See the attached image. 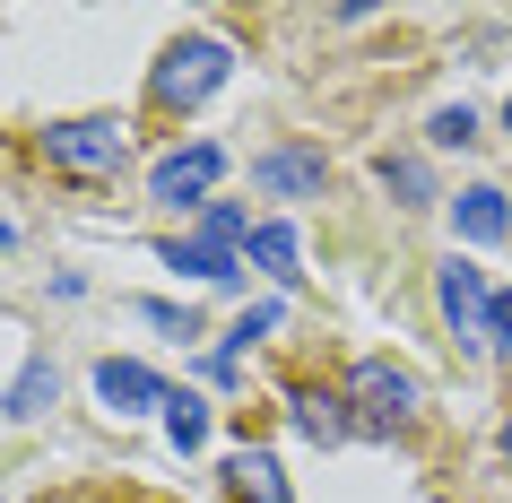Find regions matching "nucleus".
<instances>
[{
	"instance_id": "obj_7",
	"label": "nucleus",
	"mask_w": 512,
	"mask_h": 503,
	"mask_svg": "<svg viewBox=\"0 0 512 503\" xmlns=\"http://www.w3.org/2000/svg\"><path fill=\"white\" fill-rule=\"evenodd\" d=\"M96 399H105L113 417H139V408H165L174 391H165L148 365H131V356H105V365H96Z\"/></svg>"
},
{
	"instance_id": "obj_3",
	"label": "nucleus",
	"mask_w": 512,
	"mask_h": 503,
	"mask_svg": "<svg viewBox=\"0 0 512 503\" xmlns=\"http://www.w3.org/2000/svg\"><path fill=\"white\" fill-rule=\"evenodd\" d=\"M417 408H426V391H417V373H400L391 356H365V365L348 373V417H356V434H408Z\"/></svg>"
},
{
	"instance_id": "obj_15",
	"label": "nucleus",
	"mask_w": 512,
	"mask_h": 503,
	"mask_svg": "<svg viewBox=\"0 0 512 503\" xmlns=\"http://www.w3.org/2000/svg\"><path fill=\"white\" fill-rule=\"evenodd\" d=\"M374 174H382V191H391L400 209H426V200H434V183H426V165H417V157H382Z\"/></svg>"
},
{
	"instance_id": "obj_9",
	"label": "nucleus",
	"mask_w": 512,
	"mask_h": 503,
	"mask_svg": "<svg viewBox=\"0 0 512 503\" xmlns=\"http://www.w3.org/2000/svg\"><path fill=\"white\" fill-rule=\"evenodd\" d=\"M226 495H235V503H296V495H287V477H278V460L261 443H243L235 460H226Z\"/></svg>"
},
{
	"instance_id": "obj_19",
	"label": "nucleus",
	"mask_w": 512,
	"mask_h": 503,
	"mask_svg": "<svg viewBox=\"0 0 512 503\" xmlns=\"http://www.w3.org/2000/svg\"><path fill=\"white\" fill-rule=\"evenodd\" d=\"M139 313L157 321V330H174V339H200V321H191V313H174V304H139Z\"/></svg>"
},
{
	"instance_id": "obj_2",
	"label": "nucleus",
	"mask_w": 512,
	"mask_h": 503,
	"mask_svg": "<svg viewBox=\"0 0 512 503\" xmlns=\"http://www.w3.org/2000/svg\"><path fill=\"white\" fill-rule=\"evenodd\" d=\"M226 79H235V53H226L217 35H183V44H165V61L148 70V96H157V113H191V105H209Z\"/></svg>"
},
{
	"instance_id": "obj_5",
	"label": "nucleus",
	"mask_w": 512,
	"mask_h": 503,
	"mask_svg": "<svg viewBox=\"0 0 512 503\" xmlns=\"http://www.w3.org/2000/svg\"><path fill=\"white\" fill-rule=\"evenodd\" d=\"M226 174V148H209V139H191V148H165L157 165H148V191H157L165 209H209V183Z\"/></svg>"
},
{
	"instance_id": "obj_4",
	"label": "nucleus",
	"mask_w": 512,
	"mask_h": 503,
	"mask_svg": "<svg viewBox=\"0 0 512 503\" xmlns=\"http://www.w3.org/2000/svg\"><path fill=\"white\" fill-rule=\"evenodd\" d=\"M434 304H443V321H452V339L469 347V356H495V287H486V269H469L452 252V261L434 269Z\"/></svg>"
},
{
	"instance_id": "obj_6",
	"label": "nucleus",
	"mask_w": 512,
	"mask_h": 503,
	"mask_svg": "<svg viewBox=\"0 0 512 503\" xmlns=\"http://www.w3.org/2000/svg\"><path fill=\"white\" fill-rule=\"evenodd\" d=\"M252 183L270 191V200H313L330 183V165H322V148H261L252 157Z\"/></svg>"
},
{
	"instance_id": "obj_16",
	"label": "nucleus",
	"mask_w": 512,
	"mask_h": 503,
	"mask_svg": "<svg viewBox=\"0 0 512 503\" xmlns=\"http://www.w3.org/2000/svg\"><path fill=\"white\" fill-rule=\"evenodd\" d=\"M200 243H217V252L252 243V226H243V209H235V200H209V209H200Z\"/></svg>"
},
{
	"instance_id": "obj_8",
	"label": "nucleus",
	"mask_w": 512,
	"mask_h": 503,
	"mask_svg": "<svg viewBox=\"0 0 512 503\" xmlns=\"http://www.w3.org/2000/svg\"><path fill=\"white\" fill-rule=\"evenodd\" d=\"M287 408H296V434H304V443H348V434H356L348 391H313V382H296Z\"/></svg>"
},
{
	"instance_id": "obj_20",
	"label": "nucleus",
	"mask_w": 512,
	"mask_h": 503,
	"mask_svg": "<svg viewBox=\"0 0 512 503\" xmlns=\"http://www.w3.org/2000/svg\"><path fill=\"white\" fill-rule=\"evenodd\" d=\"M0 243H18V226H9V217H0Z\"/></svg>"
},
{
	"instance_id": "obj_22",
	"label": "nucleus",
	"mask_w": 512,
	"mask_h": 503,
	"mask_svg": "<svg viewBox=\"0 0 512 503\" xmlns=\"http://www.w3.org/2000/svg\"><path fill=\"white\" fill-rule=\"evenodd\" d=\"M504 131H512V105H504Z\"/></svg>"
},
{
	"instance_id": "obj_17",
	"label": "nucleus",
	"mask_w": 512,
	"mask_h": 503,
	"mask_svg": "<svg viewBox=\"0 0 512 503\" xmlns=\"http://www.w3.org/2000/svg\"><path fill=\"white\" fill-rule=\"evenodd\" d=\"M469 139H478V113H469V105H443V113H434V148H469Z\"/></svg>"
},
{
	"instance_id": "obj_10",
	"label": "nucleus",
	"mask_w": 512,
	"mask_h": 503,
	"mask_svg": "<svg viewBox=\"0 0 512 503\" xmlns=\"http://www.w3.org/2000/svg\"><path fill=\"white\" fill-rule=\"evenodd\" d=\"M452 226H460V243H504L512 235V200L495 183H478V191H460V200H452Z\"/></svg>"
},
{
	"instance_id": "obj_21",
	"label": "nucleus",
	"mask_w": 512,
	"mask_h": 503,
	"mask_svg": "<svg viewBox=\"0 0 512 503\" xmlns=\"http://www.w3.org/2000/svg\"><path fill=\"white\" fill-rule=\"evenodd\" d=\"M504 460H512V417H504Z\"/></svg>"
},
{
	"instance_id": "obj_11",
	"label": "nucleus",
	"mask_w": 512,
	"mask_h": 503,
	"mask_svg": "<svg viewBox=\"0 0 512 503\" xmlns=\"http://www.w3.org/2000/svg\"><path fill=\"white\" fill-rule=\"evenodd\" d=\"M296 226H287V217H270V226H252V243H243V261L252 269H270V278H296Z\"/></svg>"
},
{
	"instance_id": "obj_18",
	"label": "nucleus",
	"mask_w": 512,
	"mask_h": 503,
	"mask_svg": "<svg viewBox=\"0 0 512 503\" xmlns=\"http://www.w3.org/2000/svg\"><path fill=\"white\" fill-rule=\"evenodd\" d=\"M278 321H287V313H278V304H252V313L235 321V347H252V339H270ZM235 347H226V356H235Z\"/></svg>"
},
{
	"instance_id": "obj_13",
	"label": "nucleus",
	"mask_w": 512,
	"mask_h": 503,
	"mask_svg": "<svg viewBox=\"0 0 512 503\" xmlns=\"http://www.w3.org/2000/svg\"><path fill=\"white\" fill-rule=\"evenodd\" d=\"M165 434H174V451H200V443H209V399L174 391V399H165Z\"/></svg>"
},
{
	"instance_id": "obj_12",
	"label": "nucleus",
	"mask_w": 512,
	"mask_h": 503,
	"mask_svg": "<svg viewBox=\"0 0 512 503\" xmlns=\"http://www.w3.org/2000/svg\"><path fill=\"white\" fill-rule=\"evenodd\" d=\"M165 269H191V278H217V287H226V278H235V252H217V243H165Z\"/></svg>"
},
{
	"instance_id": "obj_14",
	"label": "nucleus",
	"mask_w": 512,
	"mask_h": 503,
	"mask_svg": "<svg viewBox=\"0 0 512 503\" xmlns=\"http://www.w3.org/2000/svg\"><path fill=\"white\" fill-rule=\"evenodd\" d=\"M53 399H61V373L53 365H27L18 382H9V417H44Z\"/></svg>"
},
{
	"instance_id": "obj_1",
	"label": "nucleus",
	"mask_w": 512,
	"mask_h": 503,
	"mask_svg": "<svg viewBox=\"0 0 512 503\" xmlns=\"http://www.w3.org/2000/svg\"><path fill=\"white\" fill-rule=\"evenodd\" d=\"M35 148H44L53 174H87V183H105V174H122V157H131V131H122L113 113H70V122H44Z\"/></svg>"
}]
</instances>
